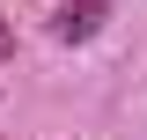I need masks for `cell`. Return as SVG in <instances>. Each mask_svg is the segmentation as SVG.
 I'll use <instances>...</instances> for the list:
<instances>
[{"label":"cell","mask_w":147,"mask_h":140,"mask_svg":"<svg viewBox=\"0 0 147 140\" xmlns=\"http://www.w3.org/2000/svg\"><path fill=\"white\" fill-rule=\"evenodd\" d=\"M96 15H103V0H81V7H66L52 30H59V37H88V30H96Z\"/></svg>","instance_id":"1"},{"label":"cell","mask_w":147,"mask_h":140,"mask_svg":"<svg viewBox=\"0 0 147 140\" xmlns=\"http://www.w3.org/2000/svg\"><path fill=\"white\" fill-rule=\"evenodd\" d=\"M7 52H15V30H7V22H0V59H7Z\"/></svg>","instance_id":"2"}]
</instances>
